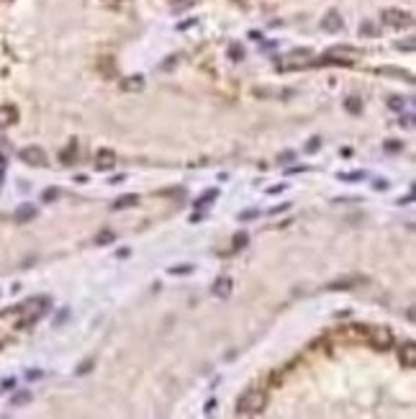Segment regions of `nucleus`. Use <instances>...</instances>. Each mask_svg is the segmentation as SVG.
<instances>
[{
	"mask_svg": "<svg viewBox=\"0 0 416 419\" xmlns=\"http://www.w3.org/2000/svg\"><path fill=\"white\" fill-rule=\"evenodd\" d=\"M342 180H360L362 177V172H347V175H339Z\"/></svg>",
	"mask_w": 416,
	"mask_h": 419,
	"instance_id": "nucleus-22",
	"label": "nucleus"
},
{
	"mask_svg": "<svg viewBox=\"0 0 416 419\" xmlns=\"http://www.w3.org/2000/svg\"><path fill=\"white\" fill-rule=\"evenodd\" d=\"M170 273H172V275H188V273H193V265H182V268H170Z\"/></svg>",
	"mask_w": 416,
	"mask_h": 419,
	"instance_id": "nucleus-13",
	"label": "nucleus"
},
{
	"mask_svg": "<svg viewBox=\"0 0 416 419\" xmlns=\"http://www.w3.org/2000/svg\"><path fill=\"white\" fill-rule=\"evenodd\" d=\"M211 198H216V190H208V193H205V195H203V198L198 201V206H205V203L211 201Z\"/></svg>",
	"mask_w": 416,
	"mask_h": 419,
	"instance_id": "nucleus-21",
	"label": "nucleus"
},
{
	"mask_svg": "<svg viewBox=\"0 0 416 419\" xmlns=\"http://www.w3.org/2000/svg\"><path fill=\"white\" fill-rule=\"evenodd\" d=\"M280 190H285V185H273L267 193H273V195H275V193H280Z\"/></svg>",
	"mask_w": 416,
	"mask_h": 419,
	"instance_id": "nucleus-25",
	"label": "nucleus"
},
{
	"mask_svg": "<svg viewBox=\"0 0 416 419\" xmlns=\"http://www.w3.org/2000/svg\"><path fill=\"white\" fill-rule=\"evenodd\" d=\"M136 203H139V195L136 193H126V195L113 201V211H121V208H129V206H136Z\"/></svg>",
	"mask_w": 416,
	"mask_h": 419,
	"instance_id": "nucleus-7",
	"label": "nucleus"
},
{
	"mask_svg": "<svg viewBox=\"0 0 416 419\" xmlns=\"http://www.w3.org/2000/svg\"><path fill=\"white\" fill-rule=\"evenodd\" d=\"M319 147H321V139H316V136H314V139H311V142L306 144V152H311V154H314V152H316Z\"/></svg>",
	"mask_w": 416,
	"mask_h": 419,
	"instance_id": "nucleus-16",
	"label": "nucleus"
},
{
	"mask_svg": "<svg viewBox=\"0 0 416 419\" xmlns=\"http://www.w3.org/2000/svg\"><path fill=\"white\" fill-rule=\"evenodd\" d=\"M57 195H59V190H57V188H49V190H44V195H41V198L49 203V201H54Z\"/></svg>",
	"mask_w": 416,
	"mask_h": 419,
	"instance_id": "nucleus-17",
	"label": "nucleus"
},
{
	"mask_svg": "<svg viewBox=\"0 0 416 419\" xmlns=\"http://www.w3.org/2000/svg\"><path fill=\"white\" fill-rule=\"evenodd\" d=\"M29 398H31V393H29V391H21V393L13 396V404H26Z\"/></svg>",
	"mask_w": 416,
	"mask_h": 419,
	"instance_id": "nucleus-15",
	"label": "nucleus"
},
{
	"mask_svg": "<svg viewBox=\"0 0 416 419\" xmlns=\"http://www.w3.org/2000/svg\"><path fill=\"white\" fill-rule=\"evenodd\" d=\"M126 90H141V77H131L129 83H123Z\"/></svg>",
	"mask_w": 416,
	"mask_h": 419,
	"instance_id": "nucleus-12",
	"label": "nucleus"
},
{
	"mask_svg": "<svg viewBox=\"0 0 416 419\" xmlns=\"http://www.w3.org/2000/svg\"><path fill=\"white\" fill-rule=\"evenodd\" d=\"M116 165V154L111 152V149H100L98 154H95V167L98 170H111Z\"/></svg>",
	"mask_w": 416,
	"mask_h": 419,
	"instance_id": "nucleus-4",
	"label": "nucleus"
},
{
	"mask_svg": "<svg viewBox=\"0 0 416 419\" xmlns=\"http://www.w3.org/2000/svg\"><path fill=\"white\" fill-rule=\"evenodd\" d=\"M347 111H349V113H360V111H362V103H360L357 98H349V101H347Z\"/></svg>",
	"mask_w": 416,
	"mask_h": 419,
	"instance_id": "nucleus-11",
	"label": "nucleus"
},
{
	"mask_svg": "<svg viewBox=\"0 0 416 419\" xmlns=\"http://www.w3.org/2000/svg\"><path fill=\"white\" fill-rule=\"evenodd\" d=\"M247 240H249V237H247V232H239V234L234 237V247H244V245H247Z\"/></svg>",
	"mask_w": 416,
	"mask_h": 419,
	"instance_id": "nucleus-14",
	"label": "nucleus"
},
{
	"mask_svg": "<svg viewBox=\"0 0 416 419\" xmlns=\"http://www.w3.org/2000/svg\"><path fill=\"white\" fill-rule=\"evenodd\" d=\"M111 242H116V232H108V229H106V232L95 234V245L103 247V245H111Z\"/></svg>",
	"mask_w": 416,
	"mask_h": 419,
	"instance_id": "nucleus-10",
	"label": "nucleus"
},
{
	"mask_svg": "<svg viewBox=\"0 0 416 419\" xmlns=\"http://www.w3.org/2000/svg\"><path fill=\"white\" fill-rule=\"evenodd\" d=\"M367 340H370V345H372L375 350H390V345H393V332H390L388 327H372V329L367 332Z\"/></svg>",
	"mask_w": 416,
	"mask_h": 419,
	"instance_id": "nucleus-2",
	"label": "nucleus"
},
{
	"mask_svg": "<svg viewBox=\"0 0 416 419\" xmlns=\"http://www.w3.org/2000/svg\"><path fill=\"white\" fill-rule=\"evenodd\" d=\"M388 106H390L393 111H401V108H403V101H401V98H390V101H388Z\"/></svg>",
	"mask_w": 416,
	"mask_h": 419,
	"instance_id": "nucleus-20",
	"label": "nucleus"
},
{
	"mask_svg": "<svg viewBox=\"0 0 416 419\" xmlns=\"http://www.w3.org/2000/svg\"><path fill=\"white\" fill-rule=\"evenodd\" d=\"M232 291H234L232 278H219V281L214 283V296H216V298H229Z\"/></svg>",
	"mask_w": 416,
	"mask_h": 419,
	"instance_id": "nucleus-5",
	"label": "nucleus"
},
{
	"mask_svg": "<svg viewBox=\"0 0 416 419\" xmlns=\"http://www.w3.org/2000/svg\"><path fill=\"white\" fill-rule=\"evenodd\" d=\"M267 406V393L260 391V388H249L239 396L237 401V414L242 416H252V414H260L262 409Z\"/></svg>",
	"mask_w": 416,
	"mask_h": 419,
	"instance_id": "nucleus-1",
	"label": "nucleus"
},
{
	"mask_svg": "<svg viewBox=\"0 0 416 419\" xmlns=\"http://www.w3.org/2000/svg\"><path fill=\"white\" fill-rule=\"evenodd\" d=\"M34 216H36V208H34V206H29V203H26V206H21L18 211H16V222H21V224H24V222H29V219H34Z\"/></svg>",
	"mask_w": 416,
	"mask_h": 419,
	"instance_id": "nucleus-9",
	"label": "nucleus"
},
{
	"mask_svg": "<svg viewBox=\"0 0 416 419\" xmlns=\"http://www.w3.org/2000/svg\"><path fill=\"white\" fill-rule=\"evenodd\" d=\"M93 370V360H85L80 368H77V375H85V373H90Z\"/></svg>",
	"mask_w": 416,
	"mask_h": 419,
	"instance_id": "nucleus-18",
	"label": "nucleus"
},
{
	"mask_svg": "<svg viewBox=\"0 0 416 419\" xmlns=\"http://www.w3.org/2000/svg\"><path fill=\"white\" fill-rule=\"evenodd\" d=\"M21 159L26 165H36V167L47 165V154H44L41 147H26V149H21Z\"/></svg>",
	"mask_w": 416,
	"mask_h": 419,
	"instance_id": "nucleus-3",
	"label": "nucleus"
},
{
	"mask_svg": "<svg viewBox=\"0 0 416 419\" xmlns=\"http://www.w3.org/2000/svg\"><path fill=\"white\" fill-rule=\"evenodd\" d=\"M255 216H260V211H257V208H249V211H244L239 219H242V222H247V219H255Z\"/></svg>",
	"mask_w": 416,
	"mask_h": 419,
	"instance_id": "nucleus-19",
	"label": "nucleus"
},
{
	"mask_svg": "<svg viewBox=\"0 0 416 419\" xmlns=\"http://www.w3.org/2000/svg\"><path fill=\"white\" fill-rule=\"evenodd\" d=\"M288 206H290V203H283V206H275V208H273V214H280V211H285V208H288Z\"/></svg>",
	"mask_w": 416,
	"mask_h": 419,
	"instance_id": "nucleus-23",
	"label": "nucleus"
},
{
	"mask_svg": "<svg viewBox=\"0 0 416 419\" xmlns=\"http://www.w3.org/2000/svg\"><path fill=\"white\" fill-rule=\"evenodd\" d=\"M16 121V108L11 106H0V129H6Z\"/></svg>",
	"mask_w": 416,
	"mask_h": 419,
	"instance_id": "nucleus-8",
	"label": "nucleus"
},
{
	"mask_svg": "<svg viewBox=\"0 0 416 419\" xmlns=\"http://www.w3.org/2000/svg\"><path fill=\"white\" fill-rule=\"evenodd\" d=\"M401 363H403V368H416V345L413 342H406L401 347Z\"/></svg>",
	"mask_w": 416,
	"mask_h": 419,
	"instance_id": "nucleus-6",
	"label": "nucleus"
},
{
	"mask_svg": "<svg viewBox=\"0 0 416 419\" xmlns=\"http://www.w3.org/2000/svg\"><path fill=\"white\" fill-rule=\"evenodd\" d=\"M385 188H388L385 180H378V183H375V190H385Z\"/></svg>",
	"mask_w": 416,
	"mask_h": 419,
	"instance_id": "nucleus-24",
	"label": "nucleus"
}]
</instances>
